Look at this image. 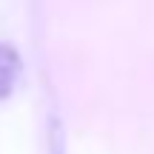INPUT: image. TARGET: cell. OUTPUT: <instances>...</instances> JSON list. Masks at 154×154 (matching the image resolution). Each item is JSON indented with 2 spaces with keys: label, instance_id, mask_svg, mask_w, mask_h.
Segmentation results:
<instances>
[{
  "label": "cell",
  "instance_id": "obj_1",
  "mask_svg": "<svg viewBox=\"0 0 154 154\" xmlns=\"http://www.w3.org/2000/svg\"><path fill=\"white\" fill-rule=\"evenodd\" d=\"M20 74V54L9 43H0V97H9Z\"/></svg>",
  "mask_w": 154,
  "mask_h": 154
}]
</instances>
